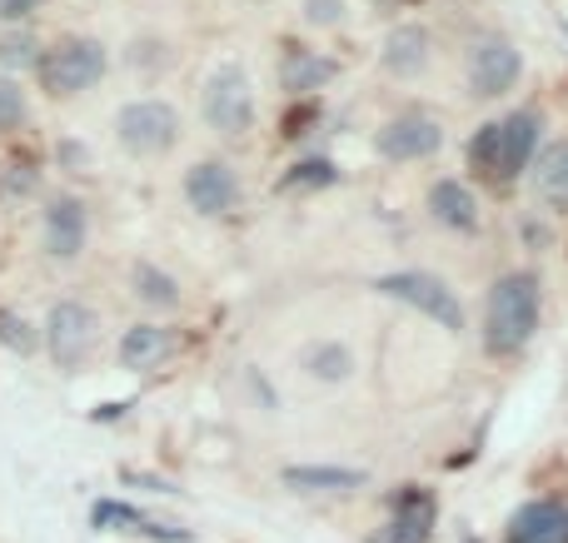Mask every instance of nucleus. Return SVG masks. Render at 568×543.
Here are the masks:
<instances>
[{
    "mask_svg": "<svg viewBox=\"0 0 568 543\" xmlns=\"http://www.w3.org/2000/svg\"><path fill=\"white\" fill-rule=\"evenodd\" d=\"M509 543H568V509L554 499L524 504L509 524Z\"/></svg>",
    "mask_w": 568,
    "mask_h": 543,
    "instance_id": "ddd939ff",
    "label": "nucleus"
},
{
    "mask_svg": "<svg viewBox=\"0 0 568 543\" xmlns=\"http://www.w3.org/2000/svg\"><path fill=\"white\" fill-rule=\"evenodd\" d=\"M170 349H175V335L160 325H135L125 329V339H120V365L125 369H155L160 359H170Z\"/></svg>",
    "mask_w": 568,
    "mask_h": 543,
    "instance_id": "f3484780",
    "label": "nucleus"
},
{
    "mask_svg": "<svg viewBox=\"0 0 568 543\" xmlns=\"http://www.w3.org/2000/svg\"><path fill=\"white\" fill-rule=\"evenodd\" d=\"M0 345L16 349V355H36L40 335H36V325H26V319L16 315V309H0Z\"/></svg>",
    "mask_w": 568,
    "mask_h": 543,
    "instance_id": "b1692460",
    "label": "nucleus"
},
{
    "mask_svg": "<svg viewBox=\"0 0 568 543\" xmlns=\"http://www.w3.org/2000/svg\"><path fill=\"white\" fill-rule=\"evenodd\" d=\"M105 65H110L105 45H100V40H90V35L60 40V45H50L45 55L36 60L40 85H45L55 100L60 95H80V90L100 85V80H105Z\"/></svg>",
    "mask_w": 568,
    "mask_h": 543,
    "instance_id": "7ed1b4c3",
    "label": "nucleus"
},
{
    "mask_svg": "<svg viewBox=\"0 0 568 543\" xmlns=\"http://www.w3.org/2000/svg\"><path fill=\"white\" fill-rule=\"evenodd\" d=\"M60 160H65V165H85V145L65 140V145H60Z\"/></svg>",
    "mask_w": 568,
    "mask_h": 543,
    "instance_id": "c85d7f7f",
    "label": "nucleus"
},
{
    "mask_svg": "<svg viewBox=\"0 0 568 543\" xmlns=\"http://www.w3.org/2000/svg\"><path fill=\"white\" fill-rule=\"evenodd\" d=\"M115 140L130 155H165L180 140V115L165 100H130L115 115Z\"/></svg>",
    "mask_w": 568,
    "mask_h": 543,
    "instance_id": "423d86ee",
    "label": "nucleus"
},
{
    "mask_svg": "<svg viewBox=\"0 0 568 543\" xmlns=\"http://www.w3.org/2000/svg\"><path fill=\"white\" fill-rule=\"evenodd\" d=\"M524 75V55L509 45L504 35H484L479 45L469 50V90L479 100H494V95H509Z\"/></svg>",
    "mask_w": 568,
    "mask_h": 543,
    "instance_id": "6e6552de",
    "label": "nucleus"
},
{
    "mask_svg": "<svg viewBox=\"0 0 568 543\" xmlns=\"http://www.w3.org/2000/svg\"><path fill=\"white\" fill-rule=\"evenodd\" d=\"M304 20H310V25H339L344 0H304Z\"/></svg>",
    "mask_w": 568,
    "mask_h": 543,
    "instance_id": "bb28decb",
    "label": "nucleus"
},
{
    "mask_svg": "<svg viewBox=\"0 0 568 543\" xmlns=\"http://www.w3.org/2000/svg\"><path fill=\"white\" fill-rule=\"evenodd\" d=\"M100 339V319L90 305H80V299H60V305H50L45 315V349L50 359H55L60 369H80L90 359V349H95Z\"/></svg>",
    "mask_w": 568,
    "mask_h": 543,
    "instance_id": "0eeeda50",
    "label": "nucleus"
},
{
    "mask_svg": "<svg viewBox=\"0 0 568 543\" xmlns=\"http://www.w3.org/2000/svg\"><path fill=\"white\" fill-rule=\"evenodd\" d=\"M125 409H130V404H100L90 419H120V414H125Z\"/></svg>",
    "mask_w": 568,
    "mask_h": 543,
    "instance_id": "c756f323",
    "label": "nucleus"
},
{
    "mask_svg": "<svg viewBox=\"0 0 568 543\" xmlns=\"http://www.w3.org/2000/svg\"><path fill=\"white\" fill-rule=\"evenodd\" d=\"M45 255L50 259H75L90 239V209L75 195H55L45 205Z\"/></svg>",
    "mask_w": 568,
    "mask_h": 543,
    "instance_id": "9b49d317",
    "label": "nucleus"
},
{
    "mask_svg": "<svg viewBox=\"0 0 568 543\" xmlns=\"http://www.w3.org/2000/svg\"><path fill=\"white\" fill-rule=\"evenodd\" d=\"M200 115L220 135H245L255 125V85H250L245 65L225 60V65L210 70L205 90H200Z\"/></svg>",
    "mask_w": 568,
    "mask_h": 543,
    "instance_id": "20e7f679",
    "label": "nucleus"
},
{
    "mask_svg": "<svg viewBox=\"0 0 568 543\" xmlns=\"http://www.w3.org/2000/svg\"><path fill=\"white\" fill-rule=\"evenodd\" d=\"M304 369H310L320 385H344V379L354 375V355L344 345H334V339H324V345L304 349Z\"/></svg>",
    "mask_w": 568,
    "mask_h": 543,
    "instance_id": "412c9836",
    "label": "nucleus"
},
{
    "mask_svg": "<svg viewBox=\"0 0 568 543\" xmlns=\"http://www.w3.org/2000/svg\"><path fill=\"white\" fill-rule=\"evenodd\" d=\"M334 75H339V65H334L329 55H314V50H290L280 65V85L290 90V95H314V90H324Z\"/></svg>",
    "mask_w": 568,
    "mask_h": 543,
    "instance_id": "dca6fc26",
    "label": "nucleus"
},
{
    "mask_svg": "<svg viewBox=\"0 0 568 543\" xmlns=\"http://www.w3.org/2000/svg\"><path fill=\"white\" fill-rule=\"evenodd\" d=\"M185 199L195 215H230L240 205V175L225 165V160H200L185 175Z\"/></svg>",
    "mask_w": 568,
    "mask_h": 543,
    "instance_id": "1a4fd4ad",
    "label": "nucleus"
},
{
    "mask_svg": "<svg viewBox=\"0 0 568 543\" xmlns=\"http://www.w3.org/2000/svg\"><path fill=\"white\" fill-rule=\"evenodd\" d=\"M534 189L554 205H568V140H554V145L539 150V165H534Z\"/></svg>",
    "mask_w": 568,
    "mask_h": 543,
    "instance_id": "6ab92c4d",
    "label": "nucleus"
},
{
    "mask_svg": "<svg viewBox=\"0 0 568 543\" xmlns=\"http://www.w3.org/2000/svg\"><path fill=\"white\" fill-rule=\"evenodd\" d=\"M429 215L439 219L444 229L474 235V229H479V199H474V189L459 185V180H439V185L429 189Z\"/></svg>",
    "mask_w": 568,
    "mask_h": 543,
    "instance_id": "4468645a",
    "label": "nucleus"
},
{
    "mask_svg": "<svg viewBox=\"0 0 568 543\" xmlns=\"http://www.w3.org/2000/svg\"><path fill=\"white\" fill-rule=\"evenodd\" d=\"M429 50H434L429 30L399 25V30H389V40H384V70H389V75H419V70L429 65Z\"/></svg>",
    "mask_w": 568,
    "mask_h": 543,
    "instance_id": "2eb2a0df",
    "label": "nucleus"
},
{
    "mask_svg": "<svg viewBox=\"0 0 568 543\" xmlns=\"http://www.w3.org/2000/svg\"><path fill=\"white\" fill-rule=\"evenodd\" d=\"M374 289L389 299H399V305L419 309V315H429L434 325L444 329H464V305L459 295H454L449 285H444L439 275H429V269H399V275H379L374 279Z\"/></svg>",
    "mask_w": 568,
    "mask_h": 543,
    "instance_id": "39448f33",
    "label": "nucleus"
},
{
    "mask_svg": "<svg viewBox=\"0 0 568 543\" xmlns=\"http://www.w3.org/2000/svg\"><path fill=\"white\" fill-rule=\"evenodd\" d=\"M334 180H339V170L314 155V160H300V165L284 175V189H324V185H334Z\"/></svg>",
    "mask_w": 568,
    "mask_h": 543,
    "instance_id": "5701e85b",
    "label": "nucleus"
},
{
    "mask_svg": "<svg viewBox=\"0 0 568 543\" xmlns=\"http://www.w3.org/2000/svg\"><path fill=\"white\" fill-rule=\"evenodd\" d=\"M40 189V170L30 160H6L0 165V205H20Z\"/></svg>",
    "mask_w": 568,
    "mask_h": 543,
    "instance_id": "4be33fe9",
    "label": "nucleus"
},
{
    "mask_svg": "<svg viewBox=\"0 0 568 543\" xmlns=\"http://www.w3.org/2000/svg\"><path fill=\"white\" fill-rule=\"evenodd\" d=\"M36 40L20 30V35H0V65H10V70H26V65H36Z\"/></svg>",
    "mask_w": 568,
    "mask_h": 543,
    "instance_id": "a878e982",
    "label": "nucleus"
},
{
    "mask_svg": "<svg viewBox=\"0 0 568 543\" xmlns=\"http://www.w3.org/2000/svg\"><path fill=\"white\" fill-rule=\"evenodd\" d=\"M439 145H444V130H439V120H429V115H399L374 135V150H379L384 160H399V165L404 160H429Z\"/></svg>",
    "mask_w": 568,
    "mask_h": 543,
    "instance_id": "9d476101",
    "label": "nucleus"
},
{
    "mask_svg": "<svg viewBox=\"0 0 568 543\" xmlns=\"http://www.w3.org/2000/svg\"><path fill=\"white\" fill-rule=\"evenodd\" d=\"M539 130H544V120L534 115V110H514V115L484 125L479 135H474V145H469L474 170H479L484 180H494V185L519 180L524 170H529L534 150H539Z\"/></svg>",
    "mask_w": 568,
    "mask_h": 543,
    "instance_id": "f257e3e1",
    "label": "nucleus"
},
{
    "mask_svg": "<svg viewBox=\"0 0 568 543\" xmlns=\"http://www.w3.org/2000/svg\"><path fill=\"white\" fill-rule=\"evenodd\" d=\"M429 524H434V504L419 494H404L399 499V514L384 534H374V543H424L429 539Z\"/></svg>",
    "mask_w": 568,
    "mask_h": 543,
    "instance_id": "a211bd4d",
    "label": "nucleus"
},
{
    "mask_svg": "<svg viewBox=\"0 0 568 543\" xmlns=\"http://www.w3.org/2000/svg\"><path fill=\"white\" fill-rule=\"evenodd\" d=\"M20 125H26V90L0 75V130H20Z\"/></svg>",
    "mask_w": 568,
    "mask_h": 543,
    "instance_id": "393cba45",
    "label": "nucleus"
},
{
    "mask_svg": "<svg viewBox=\"0 0 568 543\" xmlns=\"http://www.w3.org/2000/svg\"><path fill=\"white\" fill-rule=\"evenodd\" d=\"M30 10H40V0H0V20H26Z\"/></svg>",
    "mask_w": 568,
    "mask_h": 543,
    "instance_id": "cd10ccee",
    "label": "nucleus"
},
{
    "mask_svg": "<svg viewBox=\"0 0 568 543\" xmlns=\"http://www.w3.org/2000/svg\"><path fill=\"white\" fill-rule=\"evenodd\" d=\"M130 285H135L140 305H155V309H175L180 305V279L165 275L160 265H150V259H140V265L130 269Z\"/></svg>",
    "mask_w": 568,
    "mask_h": 543,
    "instance_id": "aec40b11",
    "label": "nucleus"
},
{
    "mask_svg": "<svg viewBox=\"0 0 568 543\" xmlns=\"http://www.w3.org/2000/svg\"><path fill=\"white\" fill-rule=\"evenodd\" d=\"M559 30H564V35H568V16H564V20H559Z\"/></svg>",
    "mask_w": 568,
    "mask_h": 543,
    "instance_id": "7c9ffc66",
    "label": "nucleus"
},
{
    "mask_svg": "<svg viewBox=\"0 0 568 543\" xmlns=\"http://www.w3.org/2000/svg\"><path fill=\"white\" fill-rule=\"evenodd\" d=\"M280 479L294 494H354V489L369 484L364 469H334V464H294Z\"/></svg>",
    "mask_w": 568,
    "mask_h": 543,
    "instance_id": "f8f14e48",
    "label": "nucleus"
},
{
    "mask_svg": "<svg viewBox=\"0 0 568 543\" xmlns=\"http://www.w3.org/2000/svg\"><path fill=\"white\" fill-rule=\"evenodd\" d=\"M539 329V279L529 269H514V275L494 279L489 289V315H484V339H489L494 355H514L524 349Z\"/></svg>",
    "mask_w": 568,
    "mask_h": 543,
    "instance_id": "f03ea898",
    "label": "nucleus"
}]
</instances>
